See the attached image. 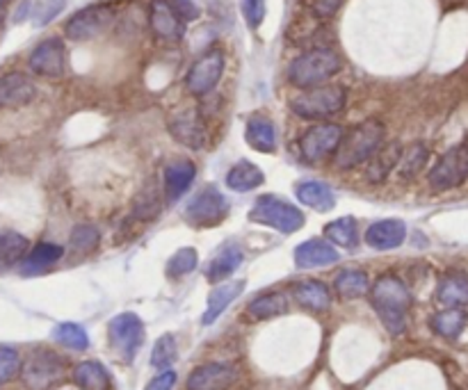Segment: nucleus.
<instances>
[{"mask_svg":"<svg viewBox=\"0 0 468 390\" xmlns=\"http://www.w3.org/2000/svg\"><path fill=\"white\" fill-rule=\"evenodd\" d=\"M370 301L375 313L391 335H400L407 329V316L412 308V290L398 274H382L370 285Z\"/></svg>","mask_w":468,"mask_h":390,"instance_id":"obj_1","label":"nucleus"},{"mask_svg":"<svg viewBox=\"0 0 468 390\" xmlns=\"http://www.w3.org/2000/svg\"><path fill=\"white\" fill-rule=\"evenodd\" d=\"M384 124L379 119H366L361 124L352 126L348 133H342L338 149L334 153V165L338 169L348 171L357 169L359 165H366L379 146L384 144Z\"/></svg>","mask_w":468,"mask_h":390,"instance_id":"obj_2","label":"nucleus"},{"mask_svg":"<svg viewBox=\"0 0 468 390\" xmlns=\"http://www.w3.org/2000/svg\"><path fill=\"white\" fill-rule=\"evenodd\" d=\"M342 69V60L336 50L320 46L302 53L288 66V82L299 90H313V87L325 85L332 81L334 75Z\"/></svg>","mask_w":468,"mask_h":390,"instance_id":"obj_3","label":"nucleus"},{"mask_svg":"<svg viewBox=\"0 0 468 390\" xmlns=\"http://www.w3.org/2000/svg\"><path fill=\"white\" fill-rule=\"evenodd\" d=\"M348 91L341 85H320L304 90L302 94L292 96L290 110L307 121H325L345 110Z\"/></svg>","mask_w":468,"mask_h":390,"instance_id":"obj_4","label":"nucleus"},{"mask_svg":"<svg viewBox=\"0 0 468 390\" xmlns=\"http://www.w3.org/2000/svg\"><path fill=\"white\" fill-rule=\"evenodd\" d=\"M249 221L254 224L270 226V229L279 230V233H295L304 226V212L298 205L288 204V201L279 199V196H258L254 208L249 211Z\"/></svg>","mask_w":468,"mask_h":390,"instance_id":"obj_5","label":"nucleus"},{"mask_svg":"<svg viewBox=\"0 0 468 390\" xmlns=\"http://www.w3.org/2000/svg\"><path fill=\"white\" fill-rule=\"evenodd\" d=\"M229 215V201L215 186H206L196 192L186 205L187 224L196 229H211L224 221Z\"/></svg>","mask_w":468,"mask_h":390,"instance_id":"obj_6","label":"nucleus"},{"mask_svg":"<svg viewBox=\"0 0 468 390\" xmlns=\"http://www.w3.org/2000/svg\"><path fill=\"white\" fill-rule=\"evenodd\" d=\"M167 130L178 144L192 151H204L208 146V121L199 108H183L167 119Z\"/></svg>","mask_w":468,"mask_h":390,"instance_id":"obj_7","label":"nucleus"},{"mask_svg":"<svg viewBox=\"0 0 468 390\" xmlns=\"http://www.w3.org/2000/svg\"><path fill=\"white\" fill-rule=\"evenodd\" d=\"M466 180H468L466 146H455V149L446 151L428 174V183L434 192L455 190V187L464 186Z\"/></svg>","mask_w":468,"mask_h":390,"instance_id":"obj_8","label":"nucleus"},{"mask_svg":"<svg viewBox=\"0 0 468 390\" xmlns=\"http://www.w3.org/2000/svg\"><path fill=\"white\" fill-rule=\"evenodd\" d=\"M108 338H110V345L117 356L131 363L140 347L144 345V325L135 313H121V316L112 317L108 325Z\"/></svg>","mask_w":468,"mask_h":390,"instance_id":"obj_9","label":"nucleus"},{"mask_svg":"<svg viewBox=\"0 0 468 390\" xmlns=\"http://www.w3.org/2000/svg\"><path fill=\"white\" fill-rule=\"evenodd\" d=\"M115 21V10L106 3L82 7L71 16L65 25V32L71 41H90L108 30Z\"/></svg>","mask_w":468,"mask_h":390,"instance_id":"obj_10","label":"nucleus"},{"mask_svg":"<svg viewBox=\"0 0 468 390\" xmlns=\"http://www.w3.org/2000/svg\"><path fill=\"white\" fill-rule=\"evenodd\" d=\"M342 137V128L336 124H317L302 133L298 146L304 162L308 165H323L325 160L334 158L338 149V142Z\"/></svg>","mask_w":468,"mask_h":390,"instance_id":"obj_11","label":"nucleus"},{"mask_svg":"<svg viewBox=\"0 0 468 390\" xmlns=\"http://www.w3.org/2000/svg\"><path fill=\"white\" fill-rule=\"evenodd\" d=\"M224 66H227V60H224V53H221L220 48L206 50V53L190 66V71H187V91H190L192 96H196V99L211 94V91L220 85L221 75H224Z\"/></svg>","mask_w":468,"mask_h":390,"instance_id":"obj_12","label":"nucleus"},{"mask_svg":"<svg viewBox=\"0 0 468 390\" xmlns=\"http://www.w3.org/2000/svg\"><path fill=\"white\" fill-rule=\"evenodd\" d=\"M149 28L162 44H178L186 37L187 23L174 10L171 0H152L149 3Z\"/></svg>","mask_w":468,"mask_h":390,"instance_id":"obj_13","label":"nucleus"},{"mask_svg":"<svg viewBox=\"0 0 468 390\" xmlns=\"http://www.w3.org/2000/svg\"><path fill=\"white\" fill-rule=\"evenodd\" d=\"M28 65H30L32 74L41 75V78H62L66 71L65 41L51 37V39H44L41 44H37L32 48Z\"/></svg>","mask_w":468,"mask_h":390,"instance_id":"obj_14","label":"nucleus"},{"mask_svg":"<svg viewBox=\"0 0 468 390\" xmlns=\"http://www.w3.org/2000/svg\"><path fill=\"white\" fill-rule=\"evenodd\" d=\"M37 96V87L32 78L21 71H10L0 75V110H19L32 103Z\"/></svg>","mask_w":468,"mask_h":390,"instance_id":"obj_15","label":"nucleus"},{"mask_svg":"<svg viewBox=\"0 0 468 390\" xmlns=\"http://www.w3.org/2000/svg\"><path fill=\"white\" fill-rule=\"evenodd\" d=\"M236 379V368L229 363H206L187 377V390H231Z\"/></svg>","mask_w":468,"mask_h":390,"instance_id":"obj_16","label":"nucleus"},{"mask_svg":"<svg viewBox=\"0 0 468 390\" xmlns=\"http://www.w3.org/2000/svg\"><path fill=\"white\" fill-rule=\"evenodd\" d=\"M62 363L53 351L39 350L28 359V363L23 366V379L30 388L41 390L46 386H51L53 381L60 377Z\"/></svg>","mask_w":468,"mask_h":390,"instance_id":"obj_17","label":"nucleus"},{"mask_svg":"<svg viewBox=\"0 0 468 390\" xmlns=\"http://www.w3.org/2000/svg\"><path fill=\"white\" fill-rule=\"evenodd\" d=\"M404 238H407V226L403 220H379L368 226L363 240L375 251H391L403 247Z\"/></svg>","mask_w":468,"mask_h":390,"instance_id":"obj_18","label":"nucleus"},{"mask_svg":"<svg viewBox=\"0 0 468 390\" xmlns=\"http://www.w3.org/2000/svg\"><path fill=\"white\" fill-rule=\"evenodd\" d=\"M196 176V167L192 160H171L162 171V190H165V199L169 204L181 199L192 187Z\"/></svg>","mask_w":468,"mask_h":390,"instance_id":"obj_19","label":"nucleus"},{"mask_svg":"<svg viewBox=\"0 0 468 390\" xmlns=\"http://www.w3.org/2000/svg\"><path fill=\"white\" fill-rule=\"evenodd\" d=\"M338 249L327 240H320V238H313V240L302 242V245L295 249V265L299 270H316V267H327L338 263Z\"/></svg>","mask_w":468,"mask_h":390,"instance_id":"obj_20","label":"nucleus"},{"mask_svg":"<svg viewBox=\"0 0 468 390\" xmlns=\"http://www.w3.org/2000/svg\"><path fill=\"white\" fill-rule=\"evenodd\" d=\"M242 260H245V251L238 242H224L220 249L215 251L212 260L208 263L206 267V279L211 283H221L224 279L238 272V267L242 265Z\"/></svg>","mask_w":468,"mask_h":390,"instance_id":"obj_21","label":"nucleus"},{"mask_svg":"<svg viewBox=\"0 0 468 390\" xmlns=\"http://www.w3.org/2000/svg\"><path fill=\"white\" fill-rule=\"evenodd\" d=\"M400 155H403V146H400L398 142L379 146L377 153L366 162V171H363V176H366L368 183H373V186L384 183V180L395 171V167H398Z\"/></svg>","mask_w":468,"mask_h":390,"instance_id":"obj_22","label":"nucleus"},{"mask_svg":"<svg viewBox=\"0 0 468 390\" xmlns=\"http://www.w3.org/2000/svg\"><path fill=\"white\" fill-rule=\"evenodd\" d=\"M65 256V249L53 242H39L32 249H28L26 258L21 260V274L23 276H39L51 270L56 263Z\"/></svg>","mask_w":468,"mask_h":390,"instance_id":"obj_23","label":"nucleus"},{"mask_svg":"<svg viewBox=\"0 0 468 390\" xmlns=\"http://www.w3.org/2000/svg\"><path fill=\"white\" fill-rule=\"evenodd\" d=\"M437 301L446 308H466L468 276L464 272H448L437 285Z\"/></svg>","mask_w":468,"mask_h":390,"instance_id":"obj_24","label":"nucleus"},{"mask_svg":"<svg viewBox=\"0 0 468 390\" xmlns=\"http://www.w3.org/2000/svg\"><path fill=\"white\" fill-rule=\"evenodd\" d=\"M292 297L298 299L299 306L313 310V313H325L332 306V292L323 281L316 279L299 281L292 285Z\"/></svg>","mask_w":468,"mask_h":390,"instance_id":"obj_25","label":"nucleus"},{"mask_svg":"<svg viewBox=\"0 0 468 390\" xmlns=\"http://www.w3.org/2000/svg\"><path fill=\"white\" fill-rule=\"evenodd\" d=\"M295 196H298L299 204H304L316 212H329L336 205L334 190L327 183H320V180H304V183H299L295 187Z\"/></svg>","mask_w":468,"mask_h":390,"instance_id":"obj_26","label":"nucleus"},{"mask_svg":"<svg viewBox=\"0 0 468 390\" xmlns=\"http://www.w3.org/2000/svg\"><path fill=\"white\" fill-rule=\"evenodd\" d=\"M245 140L258 153H274L277 151V128H274L273 119L254 115L245 128Z\"/></svg>","mask_w":468,"mask_h":390,"instance_id":"obj_27","label":"nucleus"},{"mask_svg":"<svg viewBox=\"0 0 468 390\" xmlns=\"http://www.w3.org/2000/svg\"><path fill=\"white\" fill-rule=\"evenodd\" d=\"M245 290V281H229V283H221L217 285L215 290L208 295V306H206V313H204V325H212L217 317L229 308L231 301H236L240 297V292Z\"/></svg>","mask_w":468,"mask_h":390,"instance_id":"obj_28","label":"nucleus"},{"mask_svg":"<svg viewBox=\"0 0 468 390\" xmlns=\"http://www.w3.org/2000/svg\"><path fill=\"white\" fill-rule=\"evenodd\" d=\"M263 183H265V174H263V171L249 160L236 162V165L227 171L229 190L238 192V195L256 190V187H261Z\"/></svg>","mask_w":468,"mask_h":390,"instance_id":"obj_29","label":"nucleus"},{"mask_svg":"<svg viewBox=\"0 0 468 390\" xmlns=\"http://www.w3.org/2000/svg\"><path fill=\"white\" fill-rule=\"evenodd\" d=\"M468 313L464 308H443L438 310L437 316H432L429 326L437 335L446 338V341H455L462 335V331L466 329Z\"/></svg>","mask_w":468,"mask_h":390,"instance_id":"obj_30","label":"nucleus"},{"mask_svg":"<svg viewBox=\"0 0 468 390\" xmlns=\"http://www.w3.org/2000/svg\"><path fill=\"white\" fill-rule=\"evenodd\" d=\"M28 240L16 230H0V272H7L26 258Z\"/></svg>","mask_w":468,"mask_h":390,"instance_id":"obj_31","label":"nucleus"},{"mask_svg":"<svg viewBox=\"0 0 468 390\" xmlns=\"http://www.w3.org/2000/svg\"><path fill=\"white\" fill-rule=\"evenodd\" d=\"M334 288H336L338 297H342V299H357V297H363L370 292V279H368V274L363 270L345 267V270L338 272Z\"/></svg>","mask_w":468,"mask_h":390,"instance_id":"obj_32","label":"nucleus"},{"mask_svg":"<svg viewBox=\"0 0 468 390\" xmlns=\"http://www.w3.org/2000/svg\"><path fill=\"white\" fill-rule=\"evenodd\" d=\"M288 308H290V299H288V295L277 290L263 292L247 306L249 316L256 317V320H273V317L288 313Z\"/></svg>","mask_w":468,"mask_h":390,"instance_id":"obj_33","label":"nucleus"},{"mask_svg":"<svg viewBox=\"0 0 468 390\" xmlns=\"http://www.w3.org/2000/svg\"><path fill=\"white\" fill-rule=\"evenodd\" d=\"M325 240L332 242L334 247H342V249H352L359 245L361 236H359V224L354 217H341L325 226Z\"/></svg>","mask_w":468,"mask_h":390,"instance_id":"obj_34","label":"nucleus"},{"mask_svg":"<svg viewBox=\"0 0 468 390\" xmlns=\"http://www.w3.org/2000/svg\"><path fill=\"white\" fill-rule=\"evenodd\" d=\"M74 381L81 390H110V375L96 360L78 363L76 370H74Z\"/></svg>","mask_w":468,"mask_h":390,"instance_id":"obj_35","label":"nucleus"},{"mask_svg":"<svg viewBox=\"0 0 468 390\" xmlns=\"http://www.w3.org/2000/svg\"><path fill=\"white\" fill-rule=\"evenodd\" d=\"M428 160H429L428 144H423V142H416V144L403 149V155H400V162L395 169H398V176L403 180H413L418 174H420V171L425 169Z\"/></svg>","mask_w":468,"mask_h":390,"instance_id":"obj_36","label":"nucleus"},{"mask_svg":"<svg viewBox=\"0 0 468 390\" xmlns=\"http://www.w3.org/2000/svg\"><path fill=\"white\" fill-rule=\"evenodd\" d=\"M53 338L56 342H60L62 347H69L74 351H85L90 347V335L76 322H62L53 329Z\"/></svg>","mask_w":468,"mask_h":390,"instance_id":"obj_37","label":"nucleus"},{"mask_svg":"<svg viewBox=\"0 0 468 390\" xmlns=\"http://www.w3.org/2000/svg\"><path fill=\"white\" fill-rule=\"evenodd\" d=\"M196 263H199V254L192 247H183L177 254L167 260V276L171 279H181V276L190 274L196 270Z\"/></svg>","mask_w":468,"mask_h":390,"instance_id":"obj_38","label":"nucleus"},{"mask_svg":"<svg viewBox=\"0 0 468 390\" xmlns=\"http://www.w3.org/2000/svg\"><path fill=\"white\" fill-rule=\"evenodd\" d=\"M177 359H178V347H177V341H174V335L171 334L160 335V338L156 341V345H153L152 366L162 372L167 370V368H169Z\"/></svg>","mask_w":468,"mask_h":390,"instance_id":"obj_39","label":"nucleus"},{"mask_svg":"<svg viewBox=\"0 0 468 390\" xmlns=\"http://www.w3.org/2000/svg\"><path fill=\"white\" fill-rule=\"evenodd\" d=\"M69 242H71V249L76 251V254H91V251L99 247V242H101V233H99L96 226L81 224L71 230Z\"/></svg>","mask_w":468,"mask_h":390,"instance_id":"obj_40","label":"nucleus"},{"mask_svg":"<svg viewBox=\"0 0 468 390\" xmlns=\"http://www.w3.org/2000/svg\"><path fill=\"white\" fill-rule=\"evenodd\" d=\"M66 0H35L30 5V21L37 28H44V25L51 23L53 19L62 14Z\"/></svg>","mask_w":468,"mask_h":390,"instance_id":"obj_41","label":"nucleus"},{"mask_svg":"<svg viewBox=\"0 0 468 390\" xmlns=\"http://www.w3.org/2000/svg\"><path fill=\"white\" fill-rule=\"evenodd\" d=\"M162 208V201H160V192H158V187L153 186V183H149V186L142 190V195L137 196L135 201V215L140 217V220H153V217L160 212Z\"/></svg>","mask_w":468,"mask_h":390,"instance_id":"obj_42","label":"nucleus"},{"mask_svg":"<svg viewBox=\"0 0 468 390\" xmlns=\"http://www.w3.org/2000/svg\"><path fill=\"white\" fill-rule=\"evenodd\" d=\"M21 370V359L12 347H0V386L14 379Z\"/></svg>","mask_w":468,"mask_h":390,"instance_id":"obj_43","label":"nucleus"},{"mask_svg":"<svg viewBox=\"0 0 468 390\" xmlns=\"http://www.w3.org/2000/svg\"><path fill=\"white\" fill-rule=\"evenodd\" d=\"M242 14L252 30L261 28L265 19V0H242Z\"/></svg>","mask_w":468,"mask_h":390,"instance_id":"obj_44","label":"nucleus"},{"mask_svg":"<svg viewBox=\"0 0 468 390\" xmlns=\"http://www.w3.org/2000/svg\"><path fill=\"white\" fill-rule=\"evenodd\" d=\"M304 5H307V10L311 12L316 19L325 21L336 14L338 7L342 5V0H304Z\"/></svg>","mask_w":468,"mask_h":390,"instance_id":"obj_45","label":"nucleus"},{"mask_svg":"<svg viewBox=\"0 0 468 390\" xmlns=\"http://www.w3.org/2000/svg\"><path fill=\"white\" fill-rule=\"evenodd\" d=\"M174 384H177V375L171 370H162L160 375L153 377V379L146 384L144 390H171Z\"/></svg>","mask_w":468,"mask_h":390,"instance_id":"obj_46","label":"nucleus"},{"mask_svg":"<svg viewBox=\"0 0 468 390\" xmlns=\"http://www.w3.org/2000/svg\"><path fill=\"white\" fill-rule=\"evenodd\" d=\"M171 5H174V10L178 12V16H181L186 23H190V21H195L196 16H199V7H196L192 0H171Z\"/></svg>","mask_w":468,"mask_h":390,"instance_id":"obj_47","label":"nucleus"},{"mask_svg":"<svg viewBox=\"0 0 468 390\" xmlns=\"http://www.w3.org/2000/svg\"><path fill=\"white\" fill-rule=\"evenodd\" d=\"M7 3H10V0H0V10H3V7H5Z\"/></svg>","mask_w":468,"mask_h":390,"instance_id":"obj_48","label":"nucleus"}]
</instances>
